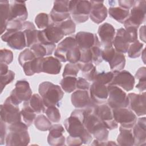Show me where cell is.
I'll return each mask as SVG.
<instances>
[{
	"label": "cell",
	"instance_id": "b9f144b4",
	"mask_svg": "<svg viewBox=\"0 0 146 146\" xmlns=\"http://www.w3.org/2000/svg\"><path fill=\"white\" fill-rule=\"evenodd\" d=\"M46 115L51 122L58 123L60 120V113L56 106H52L47 107L45 110Z\"/></svg>",
	"mask_w": 146,
	"mask_h": 146
},
{
	"label": "cell",
	"instance_id": "ac0fdd59",
	"mask_svg": "<svg viewBox=\"0 0 146 146\" xmlns=\"http://www.w3.org/2000/svg\"><path fill=\"white\" fill-rule=\"evenodd\" d=\"M89 90L91 99L95 104L100 105L106 103L108 96V86L93 82Z\"/></svg>",
	"mask_w": 146,
	"mask_h": 146
},
{
	"label": "cell",
	"instance_id": "ffe728a7",
	"mask_svg": "<svg viewBox=\"0 0 146 146\" xmlns=\"http://www.w3.org/2000/svg\"><path fill=\"white\" fill-rule=\"evenodd\" d=\"M27 17L28 12L25 2L18 1H12L10 2L9 21H18L23 22H25Z\"/></svg>",
	"mask_w": 146,
	"mask_h": 146
},
{
	"label": "cell",
	"instance_id": "ba28073f",
	"mask_svg": "<svg viewBox=\"0 0 146 146\" xmlns=\"http://www.w3.org/2000/svg\"><path fill=\"white\" fill-rule=\"evenodd\" d=\"M145 13L146 1H135L128 18L124 23L125 28L132 27L138 29L140 25L145 21Z\"/></svg>",
	"mask_w": 146,
	"mask_h": 146
},
{
	"label": "cell",
	"instance_id": "f1b7e54d",
	"mask_svg": "<svg viewBox=\"0 0 146 146\" xmlns=\"http://www.w3.org/2000/svg\"><path fill=\"white\" fill-rule=\"evenodd\" d=\"M55 44H43L38 43L30 47V50L33 51L36 58L44 57L51 55L54 50H55Z\"/></svg>",
	"mask_w": 146,
	"mask_h": 146
},
{
	"label": "cell",
	"instance_id": "f35d334b",
	"mask_svg": "<svg viewBox=\"0 0 146 146\" xmlns=\"http://www.w3.org/2000/svg\"><path fill=\"white\" fill-rule=\"evenodd\" d=\"M26 40V46L31 47L34 44L39 43L38 35L39 30L36 29H26L23 31Z\"/></svg>",
	"mask_w": 146,
	"mask_h": 146
},
{
	"label": "cell",
	"instance_id": "d6986e66",
	"mask_svg": "<svg viewBox=\"0 0 146 146\" xmlns=\"http://www.w3.org/2000/svg\"><path fill=\"white\" fill-rule=\"evenodd\" d=\"M129 103L128 106L137 116L145 115V92L141 94L129 93L128 95Z\"/></svg>",
	"mask_w": 146,
	"mask_h": 146
},
{
	"label": "cell",
	"instance_id": "7c38bea8",
	"mask_svg": "<svg viewBox=\"0 0 146 146\" xmlns=\"http://www.w3.org/2000/svg\"><path fill=\"white\" fill-rule=\"evenodd\" d=\"M64 36L60 28L53 22H51L47 28L42 31L39 30L38 35L39 43L55 44L58 43Z\"/></svg>",
	"mask_w": 146,
	"mask_h": 146
},
{
	"label": "cell",
	"instance_id": "8d00e7d4",
	"mask_svg": "<svg viewBox=\"0 0 146 146\" xmlns=\"http://www.w3.org/2000/svg\"><path fill=\"white\" fill-rule=\"evenodd\" d=\"M54 23L60 28L64 36L72 34L74 33L75 31L76 25L71 18L62 22Z\"/></svg>",
	"mask_w": 146,
	"mask_h": 146
},
{
	"label": "cell",
	"instance_id": "52a82bcc",
	"mask_svg": "<svg viewBox=\"0 0 146 146\" xmlns=\"http://www.w3.org/2000/svg\"><path fill=\"white\" fill-rule=\"evenodd\" d=\"M1 120L9 125L21 121L22 115L18 105L15 104L9 96L0 108Z\"/></svg>",
	"mask_w": 146,
	"mask_h": 146
},
{
	"label": "cell",
	"instance_id": "6125c7cd",
	"mask_svg": "<svg viewBox=\"0 0 146 146\" xmlns=\"http://www.w3.org/2000/svg\"><path fill=\"white\" fill-rule=\"evenodd\" d=\"M145 26H143L140 29V38L144 42H145Z\"/></svg>",
	"mask_w": 146,
	"mask_h": 146
},
{
	"label": "cell",
	"instance_id": "bcb514c9",
	"mask_svg": "<svg viewBox=\"0 0 146 146\" xmlns=\"http://www.w3.org/2000/svg\"><path fill=\"white\" fill-rule=\"evenodd\" d=\"M79 70V68L76 63H69L65 66L62 76L63 77H76Z\"/></svg>",
	"mask_w": 146,
	"mask_h": 146
},
{
	"label": "cell",
	"instance_id": "7bdbcfd3",
	"mask_svg": "<svg viewBox=\"0 0 146 146\" xmlns=\"http://www.w3.org/2000/svg\"><path fill=\"white\" fill-rule=\"evenodd\" d=\"M80 58V50L78 46L76 45L71 48L67 52L66 60L71 63H77Z\"/></svg>",
	"mask_w": 146,
	"mask_h": 146
},
{
	"label": "cell",
	"instance_id": "30bf717a",
	"mask_svg": "<svg viewBox=\"0 0 146 146\" xmlns=\"http://www.w3.org/2000/svg\"><path fill=\"white\" fill-rule=\"evenodd\" d=\"M1 39L7 43L13 49L21 50L26 46V40L23 31L8 29L1 35Z\"/></svg>",
	"mask_w": 146,
	"mask_h": 146
},
{
	"label": "cell",
	"instance_id": "836d02e7",
	"mask_svg": "<svg viewBox=\"0 0 146 146\" xmlns=\"http://www.w3.org/2000/svg\"><path fill=\"white\" fill-rule=\"evenodd\" d=\"M108 63L111 70L121 71L124 68L125 65V56L123 53L116 51Z\"/></svg>",
	"mask_w": 146,
	"mask_h": 146
},
{
	"label": "cell",
	"instance_id": "1f68e13d",
	"mask_svg": "<svg viewBox=\"0 0 146 146\" xmlns=\"http://www.w3.org/2000/svg\"><path fill=\"white\" fill-rule=\"evenodd\" d=\"M110 15L115 20L121 23H124L128 18L129 10L120 7H112L108 10Z\"/></svg>",
	"mask_w": 146,
	"mask_h": 146
},
{
	"label": "cell",
	"instance_id": "44dd1931",
	"mask_svg": "<svg viewBox=\"0 0 146 146\" xmlns=\"http://www.w3.org/2000/svg\"><path fill=\"white\" fill-rule=\"evenodd\" d=\"M75 38L80 50L90 49L95 44L100 43L96 34L89 32H78Z\"/></svg>",
	"mask_w": 146,
	"mask_h": 146
},
{
	"label": "cell",
	"instance_id": "d4e9b609",
	"mask_svg": "<svg viewBox=\"0 0 146 146\" xmlns=\"http://www.w3.org/2000/svg\"><path fill=\"white\" fill-rule=\"evenodd\" d=\"M145 117L139 118L133 127V135L135 145H145L146 141Z\"/></svg>",
	"mask_w": 146,
	"mask_h": 146
},
{
	"label": "cell",
	"instance_id": "91938a15",
	"mask_svg": "<svg viewBox=\"0 0 146 146\" xmlns=\"http://www.w3.org/2000/svg\"><path fill=\"white\" fill-rule=\"evenodd\" d=\"M26 29H31V30H34L35 29V25L31 22L30 21H26L23 22L22 25V30L23 31Z\"/></svg>",
	"mask_w": 146,
	"mask_h": 146
},
{
	"label": "cell",
	"instance_id": "cb8c5ba5",
	"mask_svg": "<svg viewBox=\"0 0 146 146\" xmlns=\"http://www.w3.org/2000/svg\"><path fill=\"white\" fill-rule=\"evenodd\" d=\"M64 129L59 124L52 125L49 129L47 137V142L52 146L63 145L65 143V137L63 135Z\"/></svg>",
	"mask_w": 146,
	"mask_h": 146
},
{
	"label": "cell",
	"instance_id": "ab89813d",
	"mask_svg": "<svg viewBox=\"0 0 146 146\" xmlns=\"http://www.w3.org/2000/svg\"><path fill=\"white\" fill-rule=\"evenodd\" d=\"M143 44L136 40L132 43L127 51L128 55L131 58H136L140 56L143 51Z\"/></svg>",
	"mask_w": 146,
	"mask_h": 146
},
{
	"label": "cell",
	"instance_id": "8fae6325",
	"mask_svg": "<svg viewBox=\"0 0 146 146\" xmlns=\"http://www.w3.org/2000/svg\"><path fill=\"white\" fill-rule=\"evenodd\" d=\"M31 96L32 91L29 82L26 80H21L17 82L9 96L14 103L19 105L22 102L29 100Z\"/></svg>",
	"mask_w": 146,
	"mask_h": 146
},
{
	"label": "cell",
	"instance_id": "816d5d0a",
	"mask_svg": "<svg viewBox=\"0 0 146 146\" xmlns=\"http://www.w3.org/2000/svg\"><path fill=\"white\" fill-rule=\"evenodd\" d=\"M90 87V84L86 79L81 77H79L77 79L76 90H89Z\"/></svg>",
	"mask_w": 146,
	"mask_h": 146
},
{
	"label": "cell",
	"instance_id": "d590c367",
	"mask_svg": "<svg viewBox=\"0 0 146 146\" xmlns=\"http://www.w3.org/2000/svg\"><path fill=\"white\" fill-rule=\"evenodd\" d=\"M76 77L66 76L61 80L60 84L62 89L67 93H71L76 90Z\"/></svg>",
	"mask_w": 146,
	"mask_h": 146
},
{
	"label": "cell",
	"instance_id": "4dcf8cb0",
	"mask_svg": "<svg viewBox=\"0 0 146 146\" xmlns=\"http://www.w3.org/2000/svg\"><path fill=\"white\" fill-rule=\"evenodd\" d=\"M10 4L8 1H1L0 2L1 35H2L7 29L10 15Z\"/></svg>",
	"mask_w": 146,
	"mask_h": 146
},
{
	"label": "cell",
	"instance_id": "8992f818",
	"mask_svg": "<svg viewBox=\"0 0 146 146\" xmlns=\"http://www.w3.org/2000/svg\"><path fill=\"white\" fill-rule=\"evenodd\" d=\"M91 4L89 1H70L69 10L73 20L78 23L86 22L89 17Z\"/></svg>",
	"mask_w": 146,
	"mask_h": 146
},
{
	"label": "cell",
	"instance_id": "f546056e",
	"mask_svg": "<svg viewBox=\"0 0 146 146\" xmlns=\"http://www.w3.org/2000/svg\"><path fill=\"white\" fill-rule=\"evenodd\" d=\"M120 133L117 138V144L121 146H131L134 144V138L132 129L125 128L121 126Z\"/></svg>",
	"mask_w": 146,
	"mask_h": 146
},
{
	"label": "cell",
	"instance_id": "94428289",
	"mask_svg": "<svg viewBox=\"0 0 146 146\" xmlns=\"http://www.w3.org/2000/svg\"><path fill=\"white\" fill-rule=\"evenodd\" d=\"M9 67L8 65L4 64V63H1V75L5 74L9 71Z\"/></svg>",
	"mask_w": 146,
	"mask_h": 146
},
{
	"label": "cell",
	"instance_id": "f6af8a7d",
	"mask_svg": "<svg viewBox=\"0 0 146 146\" xmlns=\"http://www.w3.org/2000/svg\"><path fill=\"white\" fill-rule=\"evenodd\" d=\"M36 57L33 51L30 49L27 48L20 53L18 57V62L20 65L22 66L26 62L31 61L34 59Z\"/></svg>",
	"mask_w": 146,
	"mask_h": 146
},
{
	"label": "cell",
	"instance_id": "7402d4cb",
	"mask_svg": "<svg viewBox=\"0 0 146 146\" xmlns=\"http://www.w3.org/2000/svg\"><path fill=\"white\" fill-rule=\"evenodd\" d=\"M98 32L101 43L104 48L112 46L115 35V30L112 25L108 23L102 24L99 27Z\"/></svg>",
	"mask_w": 146,
	"mask_h": 146
},
{
	"label": "cell",
	"instance_id": "11a10c76",
	"mask_svg": "<svg viewBox=\"0 0 146 146\" xmlns=\"http://www.w3.org/2000/svg\"><path fill=\"white\" fill-rule=\"evenodd\" d=\"M66 143L68 145H80L83 144V141L80 139L72 137L70 136L67 137Z\"/></svg>",
	"mask_w": 146,
	"mask_h": 146
},
{
	"label": "cell",
	"instance_id": "f907efd6",
	"mask_svg": "<svg viewBox=\"0 0 146 146\" xmlns=\"http://www.w3.org/2000/svg\"><path fill=\"white\" fill-rule=\"evenodd\" d=\"M116 50L113 47V46L104 48L103 50H102V59L107 62H109V61L111 59L114 54L115 53Z\"/></svg>",
	"mask_w": 146,
	"mask_h": 146
},
{
	"label": "cell",
	"instance_id": "5b68a950",
	"mask_svg": "<svg viewBox=\"0 0 146 146\" xmlns=\"http://www.w3.org/2000/svg\"><path fill=\"white\" fill-rule=\"evenodd\" d=\"M137 40V29L135 27L120 28L117 30L113 44L114 48L121 53L127 52L129 45Z\"/></svg>",
	"mask_w": 146,
	"mask_h": 146
},
{
	"label": "cell",
	"instance_id": "e0dca14e",
	"mask_svg": "<svg viewBox=\"0 0 146 146\" xmlns=\"http://www.w3.org/2000/svg\"><path fill=\"white\" fill-rule=\"evenodd\" d=\"M71 103L76 108H94L96 106L91 99L88 90H76L71 96Z\"/></svg>",
	"mask_w": 146,
	"mask_h": 146
},
{
	"label": "cell",
	"instance_id": "e575fe53",
	"mask_svg": "<svg viewBox=\"0 0 146 146\" xmlns=\"http://www.w3.org/2000/svg\"><path fill=\"white\" fill-rule=\"evenodd\" d=\"M22 117L24 123L28 126H30L36 118V113L33 110L28 104L27 101L23 103V107L21 111Z\"/></svg>",
	"mask_w": 146,
	"mask_h": 146
},
{
	"label": "cell",
	"instance_id": "6da1fadb",
	"mask_svg": "<svg viewBox=\"0 0 146 146\" xmlns=\"http://www.w3.org/2000/svg\"><path fill=\"white\" fill-rule=\"evenodd\" d=\"M89 109L91 108H77L64 121V127L69 136L80 139L84 144H89L92 140V135L87 130L83 123L85 115Z\"/></svg>",
	"mask_w": 146,
	"mask_h": 146
},
{
	"label": "cell",
	"instance_id": "9c48e42d",
	"mask_svg": "<svg viewBox=\"0 0 146 146\" xmlns=\"http://www.w3.org/2000/svg\"><path fill=\"white\" fill-rule=\"evenodd\" d=\"M108 91L107 104L112 109L127 108L128 106V95L120 87L115 85H108Z\"/></svg>",
	"mask_w": 146,
	"mask_h": 146
},
{
	"label": "cell",
	"instance_id": "680465c9",
	"mask_svg": "<svg viewBox=\"0 0 146 146\" xmlns=\"http://www.w3.org/2000/svg\"><path fill=\"white\" fill-rule=\"evenodd\" d=\"M136 87L141 92L144 91L146 88V79L139 80V83L136 86Z\"/></svg>",
	"mask_w": 146,
	"mask_h": 146
},
{
	"label": "cell",
	"instance_id": "484cf974",
	"mask_svg": "<svg viewBox=\"0 0 146 146\" xmlns=\"http://www.w3.org/2000/svg\"><path fill=\"white\" fill-rule=\"evenodd\" d=\"M77 45L75 37L68 36L60 42L54 52V55L60 62H67L66 56L67 51L74 46Z\"/></svg>",
	"mask_w": 146,
	"mask_h": 146
},
{
	"label": "cell",
	"instance_id": "9a60e30c",
	"mask_svg": "<svg viewBox=\"0 0 146 146\" xmlns=\"http://www.w3.org/2000/svg\"><path fill=\"white\" fill-rule=\"evenodd\" d=\"M93 112L103 122L108 129L112 130L117 128L118 124L113 117L112 109L107 104L96 105Z\"/></svg>",
	"mask_w": 146,
	"mask_h": 146
},
{
	"label": "cell",
	"instance_id": "9f6ffc18",
	"mask_svg": "<svg viewBox=\"0 0 146 146\" xmlns=\"http://www.w3.org/2000/svg\"><path fill=\"white\" fill-rule=\"evenodd\" d=\"M135 78L139 80L146 79V69L145 67H142L137 71L135 74Z\"/></svg>",
	"mask_w": 146,
	"mask_h": 146
},
{
	"label": "cell",
	"instance_id": "74e56055",
	"mask_svg": "<svg viewBox=\"0 0 146 146\" xmlns=\"http://www.w3.org/2000/svg\"><path fill=\"white\" fill-rule=\"evenodd\" d=\"M34 124L36 129L42 131H49L52 126L50 120L43 114L39 115L36 117L34 120Z\"/></svg>",
	"mask_w": 146,
	"mask_h": 146
},
{
	"label": "cell",
	"instance_id": "83f0119b",
	"mask_svg": "<svg viewBox=\"0 0 146 146\" xmlns=\"http://www.w3.org/2000/svg\"><path fill=\"white\" fill-rule=\"evenodd\" d=\"M44 57L35 58L34 59L26 62L22 67L26 76H31L35 73L42 72V62Z\"/></svg>",
	"mask_w": 146,
	"mask_h": 146
},
{
	"label": "cell",
	"instance_id": "3957f363",
	"mask_svg": "<svg viewBox=\"0 0 146 146\" xmlns=\"http://www.w3.org/2000/svg\"><path fill=\"white\" fill-rule=\"evenodd\" d=\"M38 91L46 107L52 106H60L64 92L58 85L50 82H43L39 84Z\"/></svg>",
	"mask_w": 146,
	"mask_h": 146
},
{
	"label": "cell",
	"instance_id": "60d3db41",
	"mask_svg": "<svg viewBox=\"0 0 146 146\" xmlns=\"http://www.w3.org/2000/svg\"><path fill=\"white\" fill-rule=\"evenodd\" d=\"M113 76V72H97L93 82H98L101 84L108 86L111 82Z\"/></svg>",
	"mask_w": 146,
	"mask_h": 146
},
{
	"label": "cell",
	"instance_id": "277c9868",
	"mask_svg": "<svg viewBox=\"0 0 146 146\" xmlns=\"http://www.w3.org/2000/svg\"><path fill=\"white\" fill-rule=\"evenodd\" d=\"M9 132L6 137V145H27L30 139L28 132V126L21 121L9 125Z\"/></svg>",
	"mask_w": 146,
	"mask_h": 146
},
{
	"label": "cell",
	"instance_id": "7dc6e473",
	"mask_svg": "<svg viewBox=\"0 0 146 146\" xmlns=\"http://www.w3.org/2000/svg\"><path fill=\"white\" fill-rule=\"evenodd\" d=\"M100 43L95 44L91 48L92 55V61L96 65H98L103 60L102 59V50L100 48Z\"/></svg>",
	"mask_w": 146,
	"mask_h": 146
},
{
	"label": "cell",
	"instance_id": "db71d44e",
	"mask_svg": "<svg viewBox=\"0 0 146 146\" xmlns=\"http://www.w3.org/2000/svg\"><path fill=\"white\" fill-rule=\"evenodd\" d=\"M135 1L133 0H125V1H119L118 3L120 7L129 10L134 5Z\"/></svg>",
	"mask_w": 146,
	"mask_h": 146
},
{
	"label": "cell",
	"instance_id": "c3c4849f",
	"mask_svg": "<svg viewBox=\"0 0 146 146\" xmlns=\"http://www.w3.org/2000/svg\"><path fill=\"white\" fill-rule=\"evenodd\" d=\"M15 78V73L11 70H9V71L3 75H1V92L3 91V88L6 85L10 83L13 81Z\"/></svg>",
	"mask_w": 146,
	"mask_h": 146
},
{
	"label": "cell",
	"instance_id": "ee69618b",
	"mask_svg": "<svg viewBox=\"0 0 146 146\" xmlns=\"http://www.w3.org/2000/svg\"><path fill=\"white\" fill-rule=\"evenodd\" d=\"M35 23L40 29H45L51 23L49 15L44 13L38 14L35 18Z\"/></svg>",
	"mask_w": 146,
	"mask_h": 146
},
{
	"label": "cell",
	"instance_id": "603a6c76",
	"mask_svg": "<svg viewBox=\"0 0 146 146\" xmlns=\"http://www.w3.org/2000/svg\"><path fill=\"white\" fill-rule=\"evenodd\" d=\"M91 9L89 17L95 23L99 24L103 22L107 17V9L104 5L103 1H90Z\"/></svg>",
	"mask_w": 146,
	"mask_h": 146
},
{
	"label": "cell",
	"instance_id": "d6a6232c",
	"mask_svg": "<svg viewBox=\"0 0 146 146\" xmlns=\"http://www.w3.org/2000/svg\"><path fill=\"white\" fill-rule=\"evenodd\" d=\"M27 102L30 107L36 113L41 114L45 112L46 107L44 104L42 97L39 94H33Z\"/></svg>",
	"mask_w": 146,
	"mask_h": 146
},
{
	"label": "cell",
	"instance_id": "7a4b0ae2",
	"mask_svg": "<svg viewBox=\"0 0 146 146\" xmlns=\"http://www.w3.org/2000/svg\"><path fill=\"white\" fill-rule=\"evenodd\" d=\"M94 108L89 109L83 123L87 130L99 141H107L109 131L103 122L93 112Z\"/></svg>",
	"mask_w": 146,
	"mask_h": 146
},
{
	"label": "cell",
	"instance_id": "4fadbf2b",
	"mask_svg": "<svg viewBox=\"0 0 146 146\" xmlns=\"http://www.w3.org/2000/svg\"><path fill=\"white\" fill-rule=\"evenodd\" d=\"M113 117L115 121L120 124V126L132 129L137 120L136 114L131 110L127 108L112 109Z\"/></svg>",
	"mask_w": 146,
	"mask_h": 146
},
{
	"label": "cell",
	"instance_id": "f5cc1de1",
	"mask_svg": "<svg viewBox=\"0 0 146 146\" xmlns=\"http://www.w3.org/2000/svg\"><path fill=\"white\" fill-rule=\"evenodd\" d=\"M1 137H0V141H1V145L4 144L6 140V123H5L3 120H1V133H0Z\"/></svg>",
	"mask_w": 146,
	"mask_h": 146
},
{
	"label": "cell",
	"instance_id": "4316f807",
	"mask_svg": "<svg viewBox=\"0 0 146 146\" xmlns=\"http://www.w3.org/2000/svg\"><path fill=\"white\" fill-rule=\"evenodd\" d=\"M62 68L60 62L53 56H47L43 58L42 72L48 74H58Z\"/></svg>",
	"mask_w": 146,
	"mask_h": 146
},
{
	"label": "cell",
	"instance_id": "2e32d148",
	"mask_svg": "<svg viewBox=\"0 0 146 146\" xmlns=\"http://www.w3.org/2000/svg\"><path fill=\"white\" fill-rule=\"evenodd\" d=\"M70 1H55L50 12V17L52 22L57 23L62 22L70 17L69 10Z\"/></svg>",
	"mask_w": 146,
	"mask_h": 146
},
{
	"label": "cell",
	"instance_id": "5bb4252c",
	"mask_svg": "<svg viewBox=\"0 0 146 146\" xmlns=\"http://www.w3.org/2000/svg\"><path fill=\"white\" fill-rule=\"evenodd\" d=\"M113 76L109 85H115L129 91L133 88L135 80L134 76L127 70L113 71Z\"/></svg>",
	"mask_w": 146,
	"mask_h": 146
},
{
	"label": "cell",
	"instance_id": "6f0895ef",
	"mask_svg": "<svg viewBox=\"0 0 146 146\" xmlns=\"http://www.w3.org/2000/svg\"><path fill=\"white\" fill-rule=\"evenodd\" d=\"M97 71L96 70V68L95 67H94L90 72L85 74H83L84 77L87 79L89 81H92L93 82L94 80V78L97 74Z\"/></svg>",
	"mask_w": 146,
	"mask_h": 146
},
{
	"label": "cell",
	"instance_id": "681fc988",
	"mask_svg": "<svg viewBox=\"0 0 146 146\" xmlns=\"http://www.w3.org/2000/svg\"><path fill=\"white\" fill-rule=\"evenodd\" d=\"M0 56V63H4L8 65L10 64L13 60V52L7 49H1Z\"/></svg>",
	"mask_w": 146,
	"mask_h": 146
}]
</instances>
